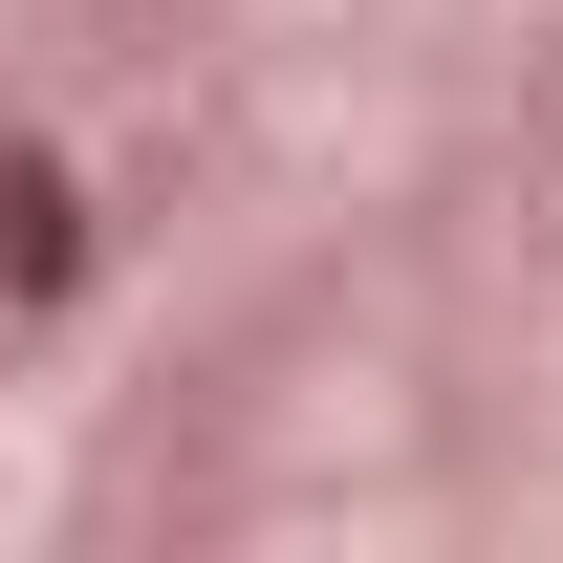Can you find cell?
<instances>
[{
	"mask_svg": "<svg viewBox=\"0 0 563 563\" xmlns=\"http://www.w3.org/2000/svg\"><path fill=\"white\" fill-rule=\"evenodd\" d=\"M0 303H22V325L87 303V174L66 152H0Z\"/></svg>",
	"mask_w": 563,
	"mask_h": 563,
	"instance_id": "obj_1",
	"label": "cell"
}]
</instances>
